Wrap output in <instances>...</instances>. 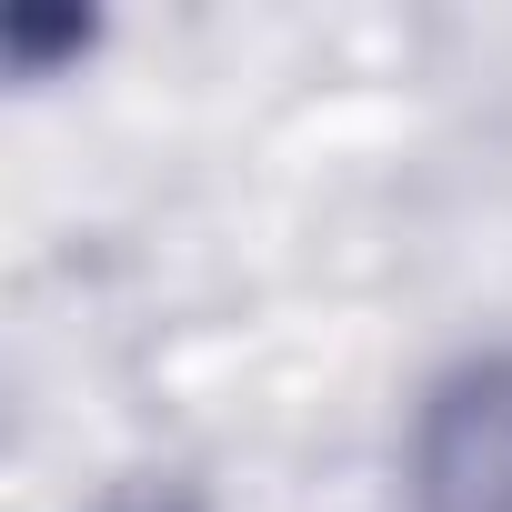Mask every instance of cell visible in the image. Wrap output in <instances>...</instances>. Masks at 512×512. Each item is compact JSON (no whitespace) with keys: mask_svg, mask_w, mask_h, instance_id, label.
Segmentation results:
<instances>
[{"mask_svg":"<svg viewBox=\"0 0 512 512\" xmlns=\"http://www.w3.org/2000/svg\"><path fill=\"white\" fill-rule=\"evenodd\" d=\"M412 502L422 512H512V352H492L432 392L422 442H412Z\"/></svg>","mask_w":512,"mask_h":512,"instance_id":"cell-1","label":"cell"}]
</instances>
